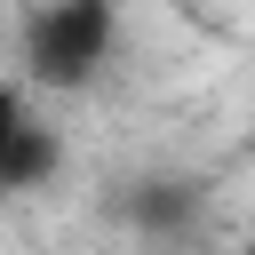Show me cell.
Here are the masks:
<instances>
[{"instance_id":"cell-2","label":"cell","mask_w":255,"mask_h":255,"mask_svg":"<svg viewBox=\"0 0 255 255\" xmlns=\"http://www.w3.org/2000/svg\"><path fill=\"white\" fill-rule=\"evenodd\" d=\"M56 167H64V143L24 112V80H16L8 88V112H0V183L8 191H40Z\"/></svg>"},{"instance_id":"cell-3","label":"cell","mask_w":255,"mask_h":255,"mask_svg":"<svg viewBox=\"0 0 255 255\" xmlns=\"http://www.w3.org/2000/svg\"><path fill=\"white\" fill-rule=\"evenodd\" d=\"M112 8H167V0H112Z\"/></svg>"},{"instance_id":"cell-1","label":"cell","mask_w":255,"mask_h":255,"mask_svg":"<svg viewBox=\"0 0 255 255\" xmlns=\"http://www.w3.org/2000/svg\"><path fill=\"white\" fill-rule=\"evenodd\" d=\"M112 0H40L24 16V88H88L112 56Z\"/></svg>"}]
</instances>
